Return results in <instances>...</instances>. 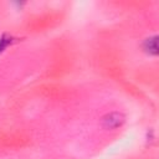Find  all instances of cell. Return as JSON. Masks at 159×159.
<instances>
[{"instance_id":"2","label":"cell","mask_w":159,"mask_h":159,"mask_svg":"<svg viewBox=\"0 0 159 159\" xmlns=\"http://www.w3.org/2000/svg\"><path fill=\"white\" fill-rule=\"evenodd\" d=\"M157 39H158L157 36H153V37L147 39L145 42H144V48L150 55H157L158 53V40Z\"/></svg>"},{"instance_id":"1","label":"cell","mask_w":159,"mask_h":159,"mask_svg":"<svg viewBox=\"0 0 159 159\" xmlns=\"http://www.w3.org/2000/svg\"><path fill=\"white\" fill-rule=\"evenodd\" d=\"M123 122H124V116L118 112H113V113H109L106 117H103V127L108 128V129L118 128L123 124Z\"/></svg>"}]
</instances>
